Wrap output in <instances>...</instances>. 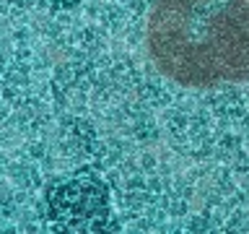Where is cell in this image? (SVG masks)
Returning a JSON list of instances; mask_svg holds the SVG:
<instances>
[{
    "label": "cell",
    "instance_id": "cell-2",
    "mask_svg": "<svg viewBox=\"0 0 249 234\" xmlns=\"http://www.w3.org/2000/svg\"><path fill=\"white\" fill-rule=\"evenodd\" d=\"M11 3H21V5H39V8H52V11H60V8H73L78 0H11Z\"/></svg>",
    "mask_w": 249,
    "mask_h": 234
},
{
    "label": "cell",
    "instance_id": "cell-1",
    "mask_svg": "<svg viewBox=\"0 0 249 234\" xmlns=\"http://www.w3.org/2000/svg\"><path fill=\"white\" fill-rule=\"evenodd\" d=\"M148 50L190 89L249 81V0H156Z\"/></svg>",
    "mask_w": 249,
    "mask_h": 234
}]
</instances>
